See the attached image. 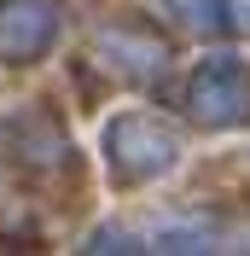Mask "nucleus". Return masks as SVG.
<instances>
[{
    "label": "nucleus",
    "mask_w": 250,
    "mask_h": 256,
    "mask_svg": "<svg viewBox=\"0 0 250 256\" xmlns=\"http://www.w3.org/2000/svg\"><path fill=\"white\" fill-rule=\"evenodd\" d=\"M105 152H110V163H116L128 180H146V175H157V169L174 163V134L157 122V116L134 111V116H116V122L105 128Z\"/></svg>",
    "instance_id": "nucleus-1"
},
{
    "label": "nucleus",
    "mask_w": 250,
    "mask_h": 256,
    "mask_svg": "<svg viewBox=\"0 0 250 256\" xmlns=\"http://www.w3.org/2000/svg\"><path fill=\"white\" fill-rule=\"evenodd\" d=\"M186 99H192V116H198V122H210V128L244 122V116H250V76H244V64L210 58L198 76H192Z\"/></svg>",
    "instance_id": "nucleus-2"
},
{
    "label": "nucleus",
    "mask_w": 250,
    "mask_h": 256,
    "mask_svg": "<svg viewBox=\"0 0 250 256\" xmlns=\"http://www.w3.org/2000/svg\"><path fill=\"white\" fill-rule=\"evenodd\" d=\"M58 30V0H0V58L35 64Z\"/></svg>",
    "instance_id": "nucleus-3"
},
{
    "label": "nucleus",
    "mask_w": 250,
    "mask_h": 256,
    "mask_svg": "<svg viewBox=\"0 0 250 256\" xmlns=\"http://www.w3.org/2000/svg\"><path fill=\"white\" fill-rule=\"evenodd\" d=\"M99 52H116V64L134 70V76H146V70L163 64V47L146 41V35H134V30H99Z\"/></svg>",
    "instance_id": "nucleus-4"
}]
</instances>
